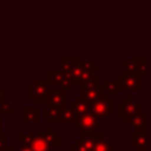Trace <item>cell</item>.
I'll return each instance as SVG.
<instances>
[{"label": "cell", "instance_id": "22", "mask_svg": "<svg viewBox=\"0 0 151 151\" xmlns=\"http://www.w3.org/2000/svg\"><path fill=\"white\" fill-rule=\"evenodd\" d=\"M101 86L104 91L109 93V97H113L114 93L118 91V80H104Z\"/></svg>", "mask_w": 151, "mask_h": 151}, {"label": "cell", "instance_id": "29", "mask_svg": "<svg viewBox=\"0 0 151 151\" xmlns=\"http://www.w3.org/2000/svg\"><path fill=\"white\" fill-rule=\"evenodd\" d=\"M1 126H2V119L0 118V132H1Z\"/></svg>", "mask_w": 151, "mask_h": 151}, {"label": "cell", "instance_id": "14", "mask_svg": "<svg viewBox=\"0 0 151 151\" xmlns=\"http://www.w3.org/2000/svg\"><path fill=\"white\" fill-rule=\"evenodd\" d=\"M71 107L73 110V112L76 113V117L79 118L80 116L90 112V105L84 100V98L81 96H77L76 100H73L71 103Z\"/></svg>", "mask_w": 151, "mask_h": 151}, {"label": "cell", "instance_id": "8", "mask_svg": "<svg viewBox=\"0 0 151 151\" xmlns=\"http://www.w3.org/2000/svg\"><path fill=\"white\" fill-rule=\"evenodd\" d=\"M146 59H125L124 60V73L145 76L146 74Z\"/></svg>", "mask_w": 151, "mask_h": 151}, {"label": "cell", "instance_id": "25", "mask_svg": "<svg viewBox=\"0 0 151 151\" xmlns=\"http://www.w3.org/2000/svg\"><path fill=\"white\" fill-rule=\"evenodd\" d=\"M7 136L2 132H0V151H7Z\"/></svg>", "mask_w": 151, "mask_h": 151}, {"label": "cell", "instance_id": "13", "mask_svg": "<svg viewBox=\"0 0 151 151\" xmlns=\"http://www.w3.org/2000/svg\"><path fill=\"white\" fill-rule=\"evenodd\" d=\"M47 103L58 107H66V94L63 91H48Z\"/></svg>", "mask_w": 151, "mask_h": 151}, {"label": "cell", "instance_id": "4", "mask_svg": "<svg viewBox=\"0 0 151 151\" xmlns=\"http://www.w3.org/2000/svg\"><path fill=\"white\" fill-rule=\"evenodd\" d=\"M48 86L50 84L47 80H34L33 84L27 87V94L32 97L35 103H47Z\"/></svg>", "mask_w": 151, "mask_h": 151}, {"label": "cell", "instance_id": "9", "mask_svg": "<svg viewBox=\"0 0 151 151\" xmlns=\"http://www.w3.org/2000/svg\"><path fill=\"white\" fill-rule=\"evenodd\" d=\"M96 142V133L81 134L79 139L71 145V151H92Z\"/></svg>", "mask_w": 151, "mask_h": 151}, {"label": "cell", "instance_id": "18", "mask_svg": "<svg viewBox=\"0 0 151 151\" xmlns=\"http://www.w3.org/2000/svg\"><path fill=\"white\" fill-rule=\"evenodd\" d=\"M42 137L48 143V145H60L61 144V136L54 129H45L42 132Z\"/></svg>", "mask_w": 151, "mask_h": 151}, {"label": "cell", "instance_id": "27", "mask_svg": "<svg viewBox=\"0 0 151 151\" xmlns=\"http://www.w3.org/2000/svg\"><path fill=\"white\" fill-rule=\"evenodd\" d=\"M7 97V92L2 90V87L0 86V103L2 101V98H6Z\"/></svg>", "mask_w": 151, "mask_h": 151}, {"label": "cell", "instance_id": "26", "mask_svg": "<svg viewBox=\"0 0 151 151\" xmlns=\"http://www.w3.org/2000/svg\"><path fill=\"white\" fill-rule=\"evenodd\" d=\"M15 149H17V151H31L28 147H26V146H21V145H18L17 143H15Z\"/></svg>", "mask_w": 151, "mask_h": 151}, {"label": "cell", "instance_id": "1", "mask_svg": "<svg viewBox=\"0 0 151 151\" xmlns=\"http://www.w3.org/2000/svg\"><path fill=\"white\" fill-rule=\"evenodd\" d=\"M17 144L28 147L31 151H51V146L45 140L42 134H22L17 136Z\"/></svg>", "mask_w": 151, "mask_h": 151}, {"label": "cell", "instance_id": "17", "mask_svg": "<svg viewBox=\"0 0 151 151\" xmlns=\"http://www.w3.org/2000/svg\"><path fill=\"white\" fill-rule=\"evenodd\" d=\"M60 112H61V107L48 105L44 109V117L46 119H48L50 123H52V124H59Z\"/></svg>", "mask_w": 151, "mask_h": 151}, {"label": "cell", "instance_id": "3", "mask_svg": "<svg viewBox=\"0 0 151 151\" xmlns=\"http://www.w3.org/2000/svg\"><path fill=\"white\" fill-rule=\"evenodd\" d=\"M97 81L98 78L86 81L81 85V97L88 105H91L92 103H94L96 100H98L100 97L104 96V88L103 86H98Z\"/></svg>", "mask_w": 151, "mask_h": 151}, {"label": "cell", "instance_id": "11", "mask_svg": "<svg viewBox=\"0 0 151 151\" xmlns=\"http://www.w3.org/2000/svg\"><path fill=\"white\" fill-rule=\"evenodd\" d=\"M124 120L127 125L132 126L136 130V132H146V113L145 112H139L138 114L129 117Z\"/></svg>", "mask_w": 151, "mask_h": 151}, {"label": "cell", "instance_id": "15", "mask_svg": "<svg viewBox=\"0 0 151 151\" xmlns=\"http://www.w3.org/2000/svg\"><path fill=\"white\" fill-rule=\"evenodd\" d=\"M130 144L136 150H146V132H133L130 134Z\"/></svg>", "mask_w": 151, "mask_h": 151}, {"label": "cell", "instance_id": "28", "mask_svg": "<svg viewBox=\"0 0 151 151\" xmlns=\"http://www.w3.org/2000/svg\"><path fill=\"white\" fill-rule=\"evenodd\" d=\"M7 151H17V149H15V144H13L12 147H11V150H7Z\"/></svg>", "mask_w": 151, "mask_h": 151}, {"label": "cell", "instance_id": "12", "mask_svg": "<svg viewBox=\"0 0 151 151\" xmlns=\"http://www.w3.org/2000/svg\"><path fill=\"white\" fill-rule=\"evenodd\" d=\"M22 123L24 124H38L39 123V107L25 106L22 107Z\"/></svg>", "mask_w": 151, "mask_h": 151}, {"label": "cell", "instance_id": "19", "mask_svg": "<svg viewBox=\"0 0 151 151\" xmlns=\"http://www.w3.org/2000/svg\"><path fill=\"white\" fill-rule=\"evenodd\" d=\"M76 123H77V117H76V113L73 112L72 107L70 106V107L61 109L59 124H76Z\"/></svg>", "mask_w": 151, "mask_h": 151}, {"label": "cell", "instance_id": "6", "mask_svg": "<svg viewBox=\"0 0 151 151\" xmlns=\"http://www.w3.org/2000/svg\"><path fill=\"white\" fill-rule=\"evenodd\" d=\"M118 91H140V77L137 74L123 73L118 79Z\"/></svg>", "mask_w": 151, "mask_h": 151}, {"label": "cell", "instance_id": "7", "mask_svg": "<svg viewBox=\"0 0 151 151\" xmlns=\"http://www.w3.org/2000/svg\"><path fill=\"white\" fill-rule=\"evenodd\" d=\"M76 124L78 125V127L83 134H92L94 132V130L98 129V118L94 114H92L91 112H87V113L80 116L79 118H77Z\"/></svg>", "mask_w": 151, "mask_h": 151}, {"label": "cell", "instance_id": "30", "mask_svg": "<svg viewBox=\"0 0 151 151\" xmlns=\"http://www.w3.org/2000/svg\"><path fill=\"white\" fill-rule=\"evenodd\" d=\"M61 151H71V150H61Z\"/></svg>", "mask_w": 151, "mask_h": 151}, {"label": "cell", "instance_id": "5", "mask_svg": "<svg viewBox=\"0 0 151 151\" xmlns=\"http://www.w3.org/2000/svg\"><path fill=\"white\" fill-rule=\"evenodd\" d=\"M142 103L136 99L134 96H125L119 104V118L126 119L134 114H138L140 111Z\"/></svg>", "mask_w": 151, "mask_h": 151}, {"label": "cell", "instance_id": "21", "mask_svg": "<svg viewBox=\"0 0 151 151\" xmlns=\"http://www.w3.org/2000/svg\"><path fill=\"white\" fill-rule=\"evenodd\" d=\"M72 65H73V59H61L60 60V72L63 73V76L70 84L72 80Z\"/></svg>", "mask_w": 151, "mask_h": 151}, {"label": "cell", "instance_id": "20", "mask_svg": "<svg viewBox=\"0 0 151 151\" xmlns=\"http://www.w3.org/2000/svg\"><path fill=\"white\" fill-rule=\"evenodd\" d=\"M81 63L83 59H73V65H72V80L71 85L72 86H80V74H81Z\"/></svg>", "mask_w": 151, "mask_h": 151}, {"label": "cell", "instance_id": "23", "mask_svg": "<svg viewBox=\"0 0 151 151\" xmlns=\"http://www.w3.org/2000/svg\"><path fill=\"white\" fill-rule=\"evenodd\" d=\"M83 65H84L86 68L91 70V71H97V70L99 68L98 65H97L92 59H85V60H83Z\"/></svg>", "mask_w": 151, "mask_h": 151}, {"label": "cell", "instance_id": "2", "mask_svg": "<svg viewBox=\"0 0 151 151\" xmlns=\"http://www.w3.org/2000/svg\"><path fill=\"white\" fill-rule=\"evenodd\" d=\"M114 111V103L110 100L109 96H103L94 103L90 105V112L94 114L98 119L106 118Z\"/></svg>", "mask_w": 151, "mask_h": 151}, {"label": "cell", "instance_id": "10", "mask_svg": "<svg viewBox=\"0 0 151 151\" xmlns=\"http://www.w3.org/2000/svg\"><path fill=\"white\" fill-rule=\"evenodd\" d=\"M50 85H54V86H60V91L63 92H70L72 90V85L65 79V77L63 76V73L60 71H55V70H50V79L47 80Z\"/></svg>", "mask_w": 151, "mask_h": 151}, {"label": "cell", "instance_id": "24", "mask_svg": "<svg viewBox=\"0 0 151 151\" xmlns=\"http://www.w3.org/2000/svg\"><path fill=\"white\" fill-rule=\"evenodd\" d=\"M0 110L5 113H11L12 112V105L9 101H1L0 103Z\"/></svg>", "mask_w": 151, "mask_h": 151}, {"label": "cell", "instance_id": "16", "mask_svg": "<svg viewBox=\"0 0 151 151\" xmlns=\"http://www.w3.org/2000/svg\"><path fill=\"white\" fill-rule=\"evenodd\" d=\"M92 151H114V145L105 139L103 134L96 133V142Z\"/></svg>", "mask_w": 151, "mask_h": 151}]
</instances>
